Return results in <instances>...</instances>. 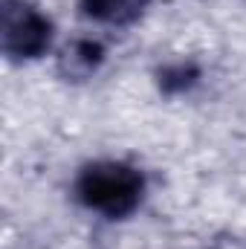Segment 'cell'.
I'll list each match as a JSON object with an SVG mask.
<instances>
[{
  "instance_id": "6da1fadb",
  "label": "cell",
  "mask_w": 246,
  "mask_h": 249,
  "mask_svg": "<svg viewBox=\"0 0 246 249\" xmlns=\"http://www.w3.org/2000/svg\"><path fill=\"white\" fill-rule=\"evenodd\" d=\"M72 194L87 212H96L107 220H124L139 209L145 197V177L130 162L96 160L78 168Z\"/></svg>"
},
{
  "instance_id": "7a4b0ae2",
  "label": "cell",
  "mask_w": 246,
  "mask_h": 249,
  "mask_svg": "<svg viewBox=\"0 0 246 249\" xmlns=\"http://www.w3.org/2000/svg\"><path fill=\"white\" fill-rule=\"evenodd\" d=\"M53 20L29 0H0V50L9 61H35L53 47Z\"/></svg>"
},
{
  "instance_id": "3957f363",
  "label": "cell",
  "mask_w": 246,
  "mask_h": 249,
  "mask_svg": "<svg viewBox=\"0 0 246 249\" xmlns=\"http://www.w3.org/2000/svg\"><path fill=\"white\" fill-rule=\"evenodd\" d=\"M105 64V47L96 38H75L58 55V72L67 81H87Z\"/></svg>"
},
{
  "instance_id": "277c9868",
  "label": "cell",
  "mask_w": 246,
  "mask_h": 249,
  "mask_svg": "<svg viewBox=\"0 0 246 249\" xmlns=\"http://www.w3.org/2000/svg\"><path fill=\"white\" fill-rule=\"evenodd\" d=\"M148 6L151 0H78L81 15L105 26H130L145 15Z\"/></svg>"
},
{
  "instance_id": "5b68a950",
  "label": "cell",
  "mask_w": 246,
  "mask_h": 249,
  "mask_svg": "<svg viewBox=\"0 0 246 249\" xmlns=\"http://www.w3.org/2000/svg\"><path fill=\"white\" fill-rule=\"evenodd\" d=\"M157 81H159V90L168 93V96H177L191 90L197 81H200V67L191 61H174L165 64L159 72H157Z\"/></svg>"
}]
</instances>
